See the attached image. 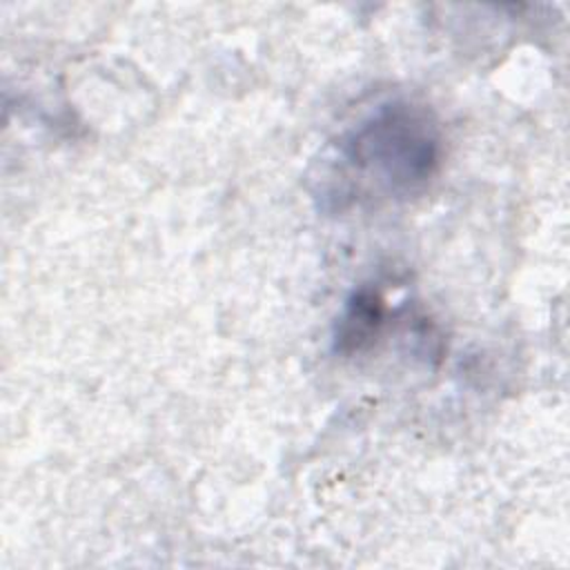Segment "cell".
I'll use <instances>...</instances> for the list:
<instances>
[{
  "instance_id": "obj_2",
  "label": "cell",
  "mask_w": 570,
  "mask_h": 570,
  "mask_svg": "<svg viewBox=\"0 0 570 570\" xmlns=\"http://www.w3.org/2000/svg\"><path fill=\"white\" fill-rule=\"evenodd\" d=\"M385 323L383 296L372 287L356 289L347 301L334 327V352L354 356L367 350Z\"/></svg>"
},
{
  "instance_id": "obj_1",
  "label": "cell",
  "mask_w": 570,
  "mask_h": 570,
  "mask_svg": "<svg viewBox=\"0 0 570 570\" xmlns=\"http://www.w3.org/2000/svg\"><path fill=\"white\" fill-rule=\"evenodd\" d=\"M338 151L358 180L374 183L390 194H407L436 171L441 136L428 109L390 102L354 127Z\"/></svg>"
}]
</instances>
